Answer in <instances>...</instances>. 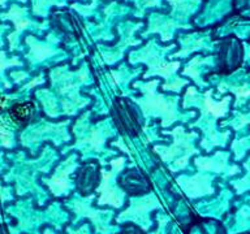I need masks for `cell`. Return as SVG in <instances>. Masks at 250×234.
<instances>
[{
    "label": "cell",
    "mask_w": 250,
    "mask_h": 234,
    "mask_svg": "<svg viewBox=\"0 0 250 234\" xmlns=\"http://www.w3.org/2000/svg\"><path fill=\"white\" fill-rule=\"evenodd\" d=\"M113 169L111 172H103V181H102L101 186L98 187V193H101V198H99V204H112L115 208H119L123 204L124 200V193L120 190H117L112 186V183L109 182L112 177L117 175V172H120L123 164H124V159L115 160L111 161Z\"/></svg>",
    "instance_id": "6da1fadb"
},
{
    "label": "cell",
    "mask_w": 250,
    "mask_h": 234,
    "mask_svg": "<svg viewBox=\"0 0 250 234\" xmlns=\"http://www.w3.org/2000/svg\"><path fill=\"white\" fill-rule=\"evenodd\" d=\"M158 207H160V204L154 195H148V196L142 199H134V200H132V207L128 211H125L121 216H119L117 220L120 221V220L129 218V220L140 224L144 229H148L150 222L147 220V214H145V212H148V211L158 208Z\"/></svg>",
    "instance_id": "7a4b0ae2"
},
{
    "label": "cell",
    "mask_w": 250,
    "mask_h": 234,
    "mask_svg": "<svg viewBox=\"0 0 250 234\" xmlns=\"http://www.w3.org/2000/svg\"><path fill=\"white\" fill-rule=\"evenodd\" d=\"M211 91H207L206 95H205V99H203V105H205V109H206V112L211 113L215 118H218V117L224 116L228 111V105L230 103V98H226L224 100L220 101V103H214V101L211 100Z\"/></svg>",
    "instance_id": "3957f363"
},
{
    "label": "cell",
    "mask_w": 250,
    "mask_h": 234,
    "mask_svg": "<svg viewBox=\"0 0 250 234\" xmlns=\"http://www.w3.org/2000/svg\"><path fill=\"white\" fill-rule=\"evenodd\" d=\"M219 154H216L215 157L212 159H205V160H197L195 164L198 165L199 169H203V171H214V172H223L226 169L227 164V157L228 155H226L222 160H218Z\"/></svg>",
    "instance_id": "277c9868"
},
{
    "label": "cell",
    "mask_w": 250,
    "mask_h": 234,
    "mask_svg": "<svg viewBox=\"0 0 250 234\" xmlns=\"http://www.w3.org/2000/svg\"><path fill=\"white\" fill-rule=\"evenodd\" d=\"M76 168V164H72L68 169H65V171L62 172H59L58 175L55 176V178L52 182H55V185H56V187L54 189V193L55 194H62V193H64V191H66L68 189H69V181H68V176H69L70 171L72 169H74Z\"/></svg>",
    "instance_id": "5b68a950"
},
{
    "label": "cell",
    "mask_w": 250,
    "mask_h": 234,
    "mask_svg": "<svg viewBox=\"0 0 250 234\" xmlns=\"http://www.w3.org/2000/svg\"><path fill=\"white\" fill-rule=\"evenodd\" d=\"M33 105L30 103H22V104H16L11 111V115L13 117V120L19 124H22L29 118V115L31 112Z\"/></svg>",
    "instance_id": "8992f818"
},
{
    "label": "cell",
    "mask_w": 250,
    "mask_h": 234,
    "mask_svg": "<svg viewBox=\"0 0 250 234\" xmlns=\"http://www.w3.org/2000/svg\"><path fill=\"white\" fill-rule=\"evenodd\" d=\"M227 87H229V86L224 83ZM227 90H230V91H233L234 95H236V105H240L242 101L245 100L246 98L250 97V85L249 83H244L241 86H230L229 89Z\"/></svg>",
    "instance_id": "52a82bcc"
},
{
    "label": "cell",
    "mask_w": 250,
    "mask_h": 234,
    "mask_svg": "<svg viewBox=\"0 0 250 234\" xmlns=\"http://www.w3.org/2000/svg\"><path fill=\"white\" fill-rule=\"evenodd\" d=\"M250 122V112L246 113V115H238V117L234 121L229 122L230 126H233L236 130H240L242 129L245 125H248Z\"/></svg>",
    "instance_id": "ba28073f"
},
{
    "label": "cell",
    "mask_w": 250,
    "mask_h": 234,
    "mask_svg": "<svg viewBox=\"0 0 250 234\" xmlns=\"http://www.w3.org/2000/svg\"><path fill=\"white\" fill-rule=\"evenodd\" d=\"M245 61H249L250 60V44H248V46L245 47Z\"/></svg>",
    "instance_id": "9c48e42d"
},
{
    "label": "cell",
    "mask_w": 250,
    "mask_h": 234,
    "mask_svg": "<svg viewBox=\"0 0 250 234\" xmlns=\"http://www.w3.org/2000/svg\"><path fill=\"white\" fill-rule=\"evenodd\" d=\"M1 107H3V98L0 97V111H1Z\"/></svg>",
    "instance_id": "30bf717a"
}]
</instances>
